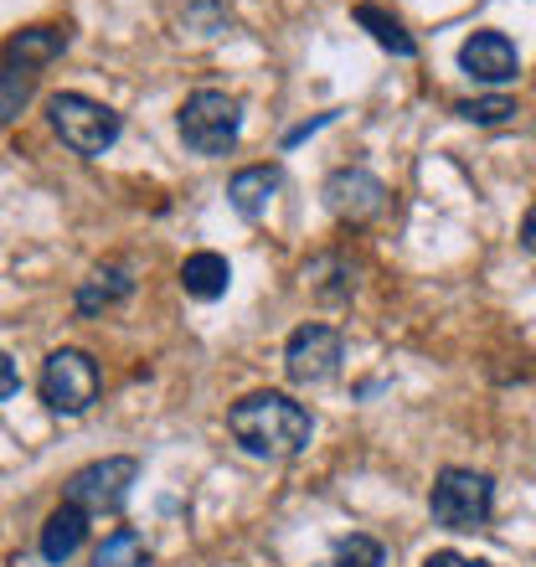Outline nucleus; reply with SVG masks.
<instances>
[{"label": "nucleus", "mask_w": 536, "mask_h": 567, "mask_svg": "<svg viewBox=\"0 0 536 567\" xmlns=\"http://www.w3.org/2000/svg\"><path fill=\"white\" fill-rule=\"evenodd\" d=\"M227 433L238 439L243 454H254V460H295L305 454L310 444V413L295 403V398H284V392H248L243 403L227 408Z\"/></svg>", "instance_id": "f257e3e1"}, {"label": "nucleus", "mask_w": 536, "mask_h": 567, "mask_svg": "<svg viewBox=\"0 0 536 567\" xmlns=\"http://www.w3.org/2000/svg\"><path fill=\"white\" fill-rule=\"evenodd\" d=\"M176 124H181V140H186L202 161H223L227 150L238 145V135H243V109H238L233 93L202 89V93H192V99L181 104Z\"/></svg>", "instance_id": "f03ea898"}, {"label": "nucleus", "mask_w": 536, "mask_h": 567, "mask_svg": "<svg viewBox=\"0 0 536 567\" xmlns=\"http://www.w3.org/2000/svg\"><path fill=\"white\" fill-rule=\"evenodd\" d=\"M42 403L62 419H78V413H89L99 403V392H104V372H99V361L89 351H78V346H62L52 357L42 361Z\"/></svg>", "instance_id": "7ed1b4c3"}, {"label": "nucleus", "mask_w": 536, "mask_h": 567, "mask_svg": "<svg viewBox=\"0 0 536 567\" xmlns=\"http://www.w3.org/2000/svg\"><path fill=\"white\" fill-rule=\"evenodd\" d=\"M495 511V480L480 475V470H444L433 480V495H429V516L444 532H480L491 522Z\"/></svg>", "instance_id": "20e7f679"}, {"label": "nucleus", "mask_w": 536, "mask_h": 567, "mask_svg": "<svg viewBox=\"0 0 536 567\" xmlns=\"http://www.w3.org/2000/svg\"><path fill=\"white\" fill-rule=\"evenodd\" d=\"M47 120H52L62 145L73 155H89V161L120 140V114L99 104V99H89V93H52L47 99Z\"/></svg>", "instance_id": "39448f33"}, {"label": "nucleus", "mask_w": 536, "mask_h": 567, "mask_svg": "<svg viewBox=\"0 0 536 567\" xmlns=\"http://www.w3.org/2000/svg\"><path fill=\"white\" fill-rule=\"evenodd\" d=\"M134 480H140V464H134L130 454H109V460L83 464V470L68 480V501H73L78 511H89V516H114V511H124V501H130Z\"/></svg>", "instance_id": "423d86ee"}, {"label": "nucleus", "mask_w": 536, "mask_h": 567, "mask_svg": "<svg viewBox=\"0 0 536 567\" xmlns=\"http://www.w3.org/2000/svg\"><path fill=\"white\" fill-rule=\"evenodd\" d=\"M341 357H346L341 330L320 326V320L299 326L295 336L284 341V372H289V382H299V388H320V382H330V377L341 372Z\"/></svg>", "instance_id": "0eeeda50"}, {"label": "nucleus", "mask_w": 536, "mask_h": 567, "mask_svg": "<svg viewBox=\"0 0 536 567\" xmlns=\"http://www.w3.org/2000/svg\"><path fill=\"white\" fill-rule=\"evenodd\" d=\"M460 73L475 78L480 89H506L522 73V52L506 31H475L470 42L460 47Z\"/></svg>", "instance_id": "6e6552de"}, {"label": "nucleus", "mask_w": 536, "mask_h": 567, "mask_svg": "<svg viewBox=\"0 0 536 567\" xmlns=\"http://www.w3.org/2000/svg\"><path fill=\"white\" fill-rule=\"evenodd\" d=\"M326 207L341 217V223H372L377 212L388 207V186L372 176V171H361V165H346L336 176H326Z\"/></svg>", "instance_id": "1a4fd4ad"}, {"label": "nucleus", "mask_w": 536, "mask_h": 567, "mask_svg": "<svg viewBox=\"0 0 536 567\" xmlns=\"http://www.w3.org/2000/svg\"><path fill=\"white\" fill-rule=\"evenodd\" d=\"M83 542H89V511H78L73 501H62V506L47 516L37 547H42L47 563H68V557H73Z\"/></svg>", "instance_id": "9d476101"}, {"label": "nucleus", "mask_w": 536, "mask_h": 567, "mask_svg": "<svg viewBox=\"0 0 536 567\" xmlns=\"http://www.w3.org/2000/svg\"><path fill=\"white\" fill-rule=\"evenodd\" d=\"M284 186V176H279V165H248V171H238V176L227 181V202H233V212L238 217H264L268 212V202H274V192Z\"/></svg>", "instance_id": "9b49d317"}, {"label": "nucleus", "mask_w": 536, "mask_h": 567, "mask_svg": "<svg viewBox=\"0 0 536 567\" xmlns=\"http://www.w3.org/2000/svg\"><path fill=\"white\" fill-rule=\"evenodd\" d=\"M227 284H233V264H227L223 254H212V248H202V254H192L181 264V289L192 299H202V305L223 299Z\"/></svg>", "instance_id": "f8f14e48"}, {"label": "nucleus", "mask_w": 536, "mask_h": 567, "mask_svg": "<svg viewBox=\"0 0 536 567\" xmlns=\"http://www.w3.org/2000/svg\"><path fill=\"white\" fill-rule=\"evenodd\" d=\"M130 289H134L130 269H120V264H104V269H93L89 279H83V289H78V315L109 310V305H120Z\"/></svg>", "instance_id": "ddd939ff"}, {"label": "nucleus", "mask_w": 536, "mask_h": 567, "mask_svg": "<svg viewBox=\"0 0 536 567\" xmlns=\"http://www.w3.org/2000/svg\"><path fill=\"white\" fill-rule=\"evenodd\" d=\"M62 47H68V31L62 27H27V31H16L11 42H6V62H11V68L52 62Z\"/></svg>", "instance_id": "4468645a"}, {"label": "nucleus", "mask_w": 536, "mask_h": 567, "mask_svg": "<svg viewBox=\"0 0 536 567\" xmlns=\"http://www.w3.org/2000/svg\"><path fill=\"white\" fill-rule=\"evenodd\" d=\"M357 27H367L377 37V47H388L392 58H418V42L408 37V27H402L398 16H388V11H377L372 0H361L357 6Z\"/></svg>", "instance_id": "2eb2a0df"}, {"label": "nucleus", "mask_w": 536, "mask_h": 567, "mask_svg": "<svg viewBox=\"0 0 536 567\" xmlns=\"http://www.w3.org/2000/svg\"><path fill=\"white\" fill-rule=\"evenodd\" d=\"M145 563H150V547L140 532H130V526L109 532V537L99 542V553H93V567H145Z\"/></svg>", "instance_id": "dca6fc26"}, {"label": "nucleus", "mask_w": 536, "mask_h": 567, "mask_svg": "<svg viewBox=\"0 0 536 567\" xmlns=\"http://www.w3.org/2000/svg\"><path fill=\"white\" fill-rule=\"evenodd\" d=\"M388 553H382V542L367 537V532H351V537L336 547V567H382Z\"/></svg>", "instance_id": "f3484780"}, {"label": "nucleus", "mask_w": 536, "mask_h": 567, "mask_svg": "<svg viewBox=\"0 0 536 567\" xmlns=\"http://www.w3.org/2000/svg\"><path fill=\"white\" fill-rule=\"evenodd\" d=\"M454 114L470 124H506V120H516V104H511L506 93H495V99H464V104H454Z\"/></svg>", "instance_id": "a211bd4d"}, {"label": "nucleus", "mask_w": 536, "mask_h": 567, "mask_svg": "<svg viewBox=\"0 0 536 567\" xmlns=\"http://www.w3.org/2000/svg\"><path fill=\"white\" fill-rule=\"evenodd\" d=\"M27 104V68H11L6 62V104H0V120H16Z\"/></svg>", "instance_id": "6ab92c4d"}, {"label": "nucleus", "mask_w": 536, "mask_h": 567, "mask_svg": "<svg viewBox=\"0 0 536 567\" xmlns=\"http://www.w3.org/2000/svg\"><path fill=\"white\" fill-rule=\"evenodd\" d=\"M423 567H491V563H480V557H464V553H433V557H423Z\"/></svg>", "instance_id": "aec40b11"}, {"label": "nucleus", "mask_w": 536, "mask_h": 567, "mask_svg": "<svg viewBox=\"0 0 536 567\" xmlns=\"http://www.w3.org/2000/svg\"><path fill=\"white\" fill-rule=\"evenodd\" d=\"M0 388L6 398H16V357H0Z\"/></svg>", "instance_id": "412c9836"}, {"label": "nucleus", "mask_w": 536, "mask_h": 567, "mask_svg": "<svg viewBox=\"0 0 536 567\" xmlns=\"http://www.w3.org/2000/svg\"><path fill=\"white\" fill-rule=\"evenodd\" d=\"M522 248L526 254H536V207L526 212V223H522Z\"/></svg>", "instance_id": "4be33fe9"}]
</instances>
